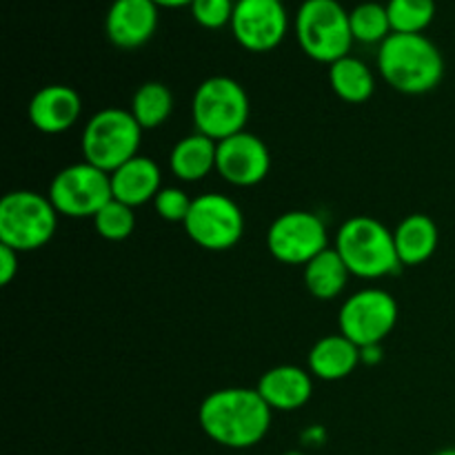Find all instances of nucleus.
<instances>
[{"label": "nucleus", "instance_id": "nucleus-1", "mask_svg": "<svg viewBox=\"0 0 455 455\" xmlns=\"http://www.w3.org/2000/svg\"><path fill=\"white\" fill-rule=\"evenodd\" d=\"M274 409L258 389L225 387L203 400L198 422L204 435L227 449H249L265 440L271 429Z\"/></svg>", "mask_w": 455, "mask_h": 455}, {"label": "nucleus", "instance_id": "nucleus-2", "mask_svg": "<svg viewBox=\"0 0 455 455\" xmlns=\"http://www.w3.org/2000/svg\"><path fill=\"white\" fill-rule=\"evenodd\" d=\"M378 69L395 92L422 96L443 83L444 58L425 34H391L378 49Z\"/></svg>", "mask_w": 455, "mask_h": 455}, {"label": "nucleus", "instance_id": "nucleus-3", "mask_svg": "<svg viewBox=\"0 0 455 455\" xmlns=\"http://www.w3.org/2000/svg\"><path fill=\"white\" fill-rule=\"evenodd\" d=\"M336 249L351 275L364 280L385 278L403 269L395 251L394 231L369 216H354L340 225Z\"/></svg>", "mask_w": 455, "mask_h": 455}, {"label": "nucleus", "instance_id": "nucleus-4", "mask_svg": "<svg viewBox=\"0 0 455 455\" xmlns=\"http://www.w3.org/2000/svg\"><path fill=\"white\" fill-rule=\"evenodd\" d=\"M249 114H251V105H249L247 92L238 80L229 76H212L203 80L191 100L196 132L204 133L216 142L244 132Z\"/></svg>", "mask_w": 455, "mask_h": 455}, {"label": "nucleus", "instance_id": "nucleus-5", "mask_svg": "<svg viewBox=\"0 0 455 455\" xmlns=\"http://www.w3.org/2000/svg\"><path fill=\"white\" fill-rule=\"evenodd\" d=\"M142 127L136 123L132 111L120 107H107L93 114L83 129L84 163L111 173L132 158H136L140 149Z\"/></svg>", "mask_w": 455, "mask_h": 455}, {"label": "nucleus", "instance_id": "nucleus-6", "mask_svg": "<svg viewBox=\"0 0 455 455\" xmlns=\"http://www.w3.org/2000/svg\"><path fill=\"white\" fill-rule=\"evenodd\" d=\"M293 29L302 52L327 65L349 56L354 44L349 12L338 0H305L296 13Z\"/></svg>", "mask_w": 455, "mask_h": 455}, {"label": "nucleus", "instance_id": "nucleus-7", "mask_svg": "<svg viewBox=\"0 0 455 455\" xmlns=\"http://www.w3.org/2000/svg\"><path fill=\"white\" fill-rule=\"evenodd\" d=\"M58 216L49 196L29 189L9 191L0 200V244L18 253L36 251L53 238Z\"/></svg>", "mask_w": 455, "mask_h": 455}, {"label": "nucleus", "instance_id": "nucleus-8", "mask_svg": "<svg viewBox=\"0 0 455 455\" xmlns=\"http://www.w3.org/2000/svg\"><path fill=\"white\" fill-rule=\"evenodd\" d=\"M338 324L342 336L360 349L382 345L398 324V302L385 289H360L342 302Z\"/></svg>", "mask_w": 455, "mask_h": 455}, {"label": "nucleus", "instance_id": "nucleus-9", "mask_svg": "<svg viewBox=\"0 0 455 455\" xmlns=\"http://www.w3.org/2000/svg\"><path fill=\"white\" fill-rule=\"evenodd\" d=\"M47 196L56 212L67 218H93L114 198L109 173L84 160L60 169Z\"/></svg>", "mask_w": 455, "mask_h": 455}, {"label": "nucleus", "instance_id": "nucleus-10", "mask_svg": "<svg viewBox=\"0 0 455 455\" xmlns=\"http://www.w3.org/2000/svg\"><path fill=\"white\" fill-rule=\"evenodd\" d=\"M182 225L187 235L207 251H229L244 234L243 212L235 200L225 194H203L194 198Z\"/></svg>", "mask_w": 455, "mask_h": 455}, {"label": "nucleus", "instance_id": "nucleus-11", "mask_svg": "<svg viewBox=\"0 0 455 455\" xmlns=\"http://www.w3.org/2000/svg\"><path fill=\"white\" fill-rule=\"evenodd\" d=\"M267 249L283 265H302L329 249L327 225L314 212H284L267 229Z\"/></svg>", "mask_w": 455, "mask_h": 455}, {"label": "nucleus", "instance_id": "nucleus-12", "mask_svg": "<svg viewBox=\"0 0 455 455\" xmlns=\"http://www.w3.org/2000/svg\"><path fill=\"white\" fill-rule=\"evenodd\" d=\"M289 29L287 9L278 0H238L231 18V31L240 47L265 53L278 47Z\"/></svg>", "mask_w": 455, "mask_h": 455}, {"label": "nucleus", "instance_id": "nucleus-13", "mask_svg": "<svg viewBox=\"0 0 455 455\" xmlns=\"http://www.w3.org/2000/svg\"><path fill=\"white\" fill-rule=\"evenodd\" d=\"M271 154L256 133L240 132L218 142L216 172L234 187H256L269 176Z\"/></svg>", "mask_w": 455, "mask_h": 455}, {"label": "nucleus", "instance_id": "nucleus-14", "mask_svg": "<svg viewBox=\"0 0 455 455\" xmlns=\"http://www.w3.org/2000/svg\"><path fill=\"white\" fill-rule=\"evenodd\" d=\"M158 27L154 0H114L105 18L107 38L120 49H138L151 40Z\"/></svg>", "mask_w": 455, "mask_h": 455}, {"label": "nucleus", "instance_id": "nucleus-15", "mask_svg": "<svg viewBox=\"0 0 455 455\" xmlns=\"http://www.w3.org/2000/svg\"><path fill=\"white\" fill-rule=\"evenodd\" d=\"M83 114V100L78 92L67 84H47L38 89L27 107L29 123L43 133H65L74 127Z\"/></svg>", "mask_w": 455, "mask_h": 455}, {"label": "nucleus", "instance_id": "nucleus-16", "mask_svg": "<svg viewBox=\"0 0 455 455\" xmlns=\"http://www.w3.org/2000/svg\"><path fill=\"white\" fill-rule=\"evenodd\" d=\"M258 394L274 411H298L314 394V380L307 369L296 364H278L258 380Z\"/></svg>", "mask_w": 455, "mask_h": 455}, {"label": "nucleus", "instance_id": "nucleus-17", "mask_svg": "<svg viewBox=\"0 0 455 455\" xmlns=\"http://www.w3.org/2000/svg\"><path fill=\"white\" fill-rule=\"evenodd\" d=\"M111 194L116 200L129 204V207H140L145 203H154L158 191L163 189V173L160 167L147 156L138 154L123 167L109 173Z\"/></svg>", "mask_w": 455, "mask_h": 455}, {"label": "nucleus", "instance_id": "nucleus-18", "mask_svg": "<svg viewBox=\"0 0 455 455\" xmlns=\"http://www.w3.org/2000/svg\"><path fill=\"white\" fill-rule=\"evenodd\" d=\"M307 363H309L311 376L324 382H336L349 378L358 369V364H363V358L355 342H351L342 333H333V336L320 338L311 347Z\"/></svg>", "mask_w": 455, "mask_h": 455}, {"label": "nucleus", "instance_id": "nucleus-19", "mask_svg": "<svg viewBox=\"0 0 455 455\" xmlns=\"http://www.w3.org/2000/svg\"><path fill=\"white\" fill-rule=\"evenodd\" d=\"M218 142L196 132L173 145L169 154V169L182 182H198L216 169Z\"/></svg>", "mask_w": 455, "mask_h": 455}, {"label": "nucleus", "instance_id": "nucleus-20", "mask_svg": "<svg viewBox=\"0 0 455 455\" xmlns=\"http://www.w3.org/2000/svg\"><path fill=\"white\" fill-rule=\"evenodd\" d=\"M438 227L425 213H411L394 229L395 251L403 267H416L429 260L438 249Z\"/></svg>", "mask_w": 455, "mask_h": 455}, {"label": "nucleus", "instance_id": "nucleus-21", "mask_svg": "<svg viewBox=\"0 0 455 455\" xmlns=\"http://www.w3.org/2000/svg\"><path fill=\"white\" fill-rule=\"evenodd\" d=\"M349 275L340 253L329 247L305 265V287L315 300H333L345 291Z\"/></svg>", "mask_w": 455, "mask_h": 455}, {"label": "nucleus", "instance_id": "nucleus-22", "mask_svg": "<svg viewBox=\"0 0 455 455\" xmlns=\"http://www.w3.org/2000/svg\"><path fill=\"white\" fill-rule=\"evenodd\" d=\"M329 87L340 100L360 105L373 96L376 78H373V71L360 58L345 56L329 65Z\"/></svg>", "mask_w": 455, "mask_h": 455}, {"label": "nucleus", "instance_id": "nucleus-23", "mask_svg": "<svg viewBox=\"0 0 455 455\" xmlns=\"http://www.w3.org/2000/svg\"><path fill=\"white\" fill-rule=\"evenodd\" d=\"M132 116L140 124L142 132L147 129H158L160 124L167 123L173 111V96L167 84L151 83L140 84L132 98Z\"/></svg>", "mask_w": 455, "mask_h": 455}, {"label": "nucleus", "instance_id": "nucleus-24", "mask_svg": "<svg viewBox=\"0 0 455 455\" xmlns=\"http://www.w3.org/2000/svg\"><path fill=\"white\" fill-rule=\"evenodd\" d=\"M349 22L354 40L364 44H382L394 34L391 31L389 13H387V4L380 3L358 4L354 12H349Z\"/></svg>", "mask_w": 455, "mask_h": 455}, {"label": "nucleus", "instance_id": "nucleus-25", "mask_svg": "<svg viewBox=\"0 0 455 455\" xmlns=\"http://www.w3.org/2000/svg\"><path fill=\"white\" fill-rule=\"evenodd\" d=\"M387 13L394 34H422L435 18V0H389Z\"/></svg>", "mask_w": 455, "mask_h": 455}, {"label": "nucleus", "instance_id": "nucleus-26", "mask_svg": "<svg viewBox=\"0 0 455 455\" xmlns=\"http://www.w3.org/2000/svg\"><path fill=\"white\" fill-rule=\"evenodd\" d=\"M93 227H96L100 238L111 240V243H120V240L129 238L133 234V229H136V213H133V207L111 198L93 216Z\"/></svg>", "mask_w": 455, "mask_h": 455}, {"label": "nucleus", "instance_id": "nucleus-27", "mask_svg": "<svg viewBox=\"0 0 455 455\" xmlns=\"http://www.w3.org/2000/svg\"><path fill=\"white\" fill-rule=\"evenodd\" d=\"M235 0H194L191 16L204 29H222L231 25Z\"/></svg>", "mask_w": 455, "mask_h": 455}, {"label": "nucleus", "instance_id": "nucleus-28", "mask_svg": "<svg viewBox=\"0 0 455 455\" xmlns=\"http://www.w3.org/2000/svg\"><path fill=\"white\" fill-rule=\"evenodd\" d=\"M191 203L194 198H189L187 191L178 189V187H163L154 198L156 213L167 222H185L189 216Z\"/></svg>", "mask_w": 455, "mask_h": 455}, {"label": "nucleus", "instance_id": "nucleus-29", "mask_svg": "<svg viewBox=\"0 0 455 455\" xmlns=\"http://www.w3.org/2000/svg\"><path fill=\"white\" fill-rule=\"evenodd\" d=\"M18 274V251L0 244V284H9Z\"/></svg>", "mask_w": 455, "mask_h": 455}, {"label": "nucleus", "instance_id": "nucleus-30", "mask_svg": "<svg viewBox=\"0 0 455 455\" xmlns=\"http://www.w3.org/2000/svg\"><path fill=\"white\" fill-rule=\"evenodd\" d=\"M300 440L307 444V447H320V444H324V440H327V431H324V427L320 425H311L302 431Z\"/></svg>", "mask_w": 455, "mask_h": 455}, {"label": "nucleus", "instance_id": "nucleus-31", "mask_svg": "<svg viewBox=\"0 0 455 455\" xmlns=\"http://www.w3.org/2000/svg\"><path fill=\"white\" fill-rule=\"evenodd\" d=\"M360 358H363V364H378L385 354H382V345H369L360 349Z\"/></svg>", "mask_w": 455, "mask_h": 455}, {"label": "nucleus", "instance_id": "nucleus-32", "mask_svg": "<svg viewBox=\"0 0 455 455\" xmlns=\"http://www.w3.org/2000/svg\"><path fill=\"white\" fill-rule=\"evenodd\" d=\"M158 7H167V9H176V7H191L194 0H154Z\"/></svg>", "mask_w": 455, "mask_h": 455}, {"label": "nucleus", "instance_id": "nucleus-33", "mask_svg": "<svg viewBox=\"0 0 455 455\" xmlns=\"http://www.w3.org/2000/svg\"><path fill=\"white\" fill-rule=\"evenodd\" d=\"M434 455H455V449H443V451H438Z\"/></svg>", "mask_w": 455, "mask_h": 455}, {"label": "nucleus", "instance_id": "nucleus-34", "mask_svg": "<svg viewBox=\"0 0 455 455\" xmlns=\"http://www.w3.org/2000/svg\"><path fill=\"white\" fill-rule=\"evenodd\" d=\"M284 455H305L302 451H287Z\"/></svg>", "mask_w": 455, "mask_h": 455}, {"label": "nucleus", "instance_id": "nucleus-35", "mask_svg": "<svg viewBox=\"0 0 455 455\" xmlns=\"http://www.w3.org/2000/svg\"><path fill=\"white\" fill-rule=\"evenodd\" d=\"M278 3H284V0H278Z\"/></svg>", "mask_w": 455, "mask_h": 455}, {"label": "nucleus", "instance_id": "nucleus-36", "mask_svg": "<svg viewBox=\"0 0 455 455\" xmlns=\"http://www.w3.org/2000/svg\"><path fill=\"white\" fill-rule=\"evenodd\" d=\"M235 3H238V0H235Z\"/></svg>", "mask_w": 455, "mask_h": 455}]
</instances>
